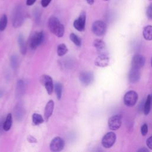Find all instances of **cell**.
I'll return each instance as SVG.
<instances>
[{
  "label": "cell",
  "instance_id": "cell-22",
  "mask_svg": "<svg viewBox=\"0 0 152 152\" xmlns=\"http://www.w3.org/2000/svg\"><path fill=\"white\" fill-rule=\"evenodd\" d=\"M45 121V119L38 113H33L32 115V122L34 125H39L42 124Z\"/></svg>",
  "mask_w": 152,
  "mask_h": 152
},
{
  "label": "cell",
  "instance_id": "cell-7",
  "mask_svg": "<svg viewBox=\"0 0 152 152\" xmlns=\"http://www.w3.org/2000/svg\"><path fill=\"white\" fill-rule=\"evenodd\" d=\"M24 12L22 10V8L18 7L16 8L15 11L14 12L12 17V24L15 28H18L20 27L24 21Z\"/></svg>",
  "mask_w": 152,
  "mask_h": 152
},
{
  "label": "cell",
  "instance_id": "cell-21",
  "mask_svg": "<svg viewBox=\"0 0 152 152\" xmlns=\"http://www.w3.org/2000/svg\"><path fill=\"white\" fill-rule=\"evenodd\" d=\"M12 115L11 113H8L6 117V119L4 121V125H3V129L5 131H8L10 129L11 125H12Z\"/></svg>",
  "mask_w": 152,
  "mask_h": 152
},
{
  "label": "cell",
  "instance_id": "cell-18",
  "mask_svg": "<svg viewBox=\"0 0 152 152\" xmlns=\"http://www.w3.org/2000/svg\"><path fill=\"white\" fill-rule=\"evenodd\" d=\"M18 45L20 47V50L21 53L23 55H25L27 52V48H26V42L23 35L20 34L19 36L18 39Z\"/></svg>",
  "mask_w": 152,
  "mask_h": 152
},
{
  "label": "cell",
  "instance_id": "cell-20",
  "mask_svg": "<svg viewBox=\"0 0 152 152\" xmlns=\"http://www.w3.org/2000/svg\"><path fill=\"white\" fill-rule=\"evenodd\" d=\"M151 106V96L149 94L147 96V99L144 103V108H143V112L145 115H148Z\"/></svg>",
  "mask_w": 152,
  "mask_h": 152
},
{
  "label": "cell",
  "instance_id": "cell-32",
  "mask_svg": "<svg viewBox=\"0 0 152 152\" xmlns=\"http://www.w3.org/2000/svg\"><path fill=\"white\" fill-rule=\"evenodd\" d=\"M27 141L30 143H36L37 142V140L32 135H28L27 137Z\"/></svg>",
  "mask_w": 152,
  "mask_h": 152
},
{
  "label": "cell",
  "instance_id": "cell-40",
  "mask_svg": "<svg viewBox=\"0 0 152 152\" xmlns=\"http://www.w3.org/2000/svg\"><path fill=\"white\" fill-rule=\"evenodd\" d=\"M150 1H151V0H150Z\"/></svg>",
  "mask_w": 152,
  "mask_h": 152
},
{
  "label": "cell",
  "instance_id": "cell-25",
  "mask_svg": "<svg viewBox=\"0 0 152 152\" xmlns=\"http://www.w3.org/2000/svg\"><path fill=\"white\" fill-rule=\"evenodd\" d=\"M24 115V109L22 106L17 105L15 109V116L17 120H21Z\"/></svg>",
  "mask_w": 152,
  "mask_h": 152
},
{
  "label": "cell",
  "instance_id": "cell-39",
  "mask_svg": "<svg viewBox=\"0 0 152 152\" xmlns=\"http://www.w3.org/2000/svg\"><path fill=\"white\" fill-rule=\"evenodd\" d=\"M103 1H109V0H103Z\"/></svg>",
  "mask_w": 152,
  "mask_h": 152
},
{
  "label": "cell",
  "instance_id": "cell-33",
  "mask_svg": "<svg viewBox=\"0 0 152 152\" xmlns=\"http://www.w3.org/2000/svg\"><path fill=\"white\" fill-rule=\"evenodd\" d=\"M52 0H42L41 1V5L43 7H46L50 4Z\"/></svg>",
  "mask_w": 152,
  "mask_h": 152
},
{
  "label": "cell",
  "instance_id": "cell-1",
  "mask_svg": "<svg viewBox=\"0 0 152 152\" xmlns=\"http://www.w3.org/2000/svg\"><path fill=\"white\" fill-rule=\"evenodd\" d=\"M48 26L49 30L58 37H61L64 34L65 28L59 20L55 17H51L48 20Z\"/></svg>",
  "mask_w": 152,
  "mask_h": 152
},
{
  "label": "cell",
  "instance_id": "cell-26",
  "mask_svg": "<svg viewBox=\"0 0 152 152\" xmlns=\"http://www.w3.org/2000/svg\"><path fill=\"white\" fill-rule=\"evenodd\" d=\"M8 19L5 14H3L0 18V31H4L7 26Z\"/></svg>",
  "mask_w": 152,
  "mask_h": 152
},
{
  "label": "cell",
  "instance_id": "cell-38",
  "mask_svg": "<svg viewBox=\"0 0 152 152\" xmlns=\"http://www.w3.org/2000/svg\"><path fill=\"white\" fill-rule=\"evenodd\" d=\"M151 66H152V58H151Z\"/></svg>",
  "mask_w": 152,
  "mask_h": 152
},
{
  "label": "cell",
  "instance_id": "cell-3",
  "mask_svg": "<svg viewBox=\"0 0 152 152\" xmlns=\"http://www.w3.org/2000/svg\"><path fill=\"white\" fill-rule=\"evenodd\" d=\"M138 98V96L137 92L133 90H130L126 92L124 97V104L126 106L132 107L136 104Z\"/></svg>",
  "mask_w": 152,
  "mask_h": 152
},
{
  "label": "cell",
  "instance_id": "cell-19",
  "mask_svg": "<svg viewBox=\"0 0 152 152\" xmlns=\"http://www.w3.org/2000/svg\"><path fill=\"white\" fill-rule=\"evenodd\" d=\"M143 36L145 40H152V26H147L143 30Z\"/></svg>",
  "mask_w": 152,
  "mask_h": 152
},
{
  "label": "cell",
  "instance_id": "cell-9",
  "mask_svg": "<svg viewBox=\"0 0 152 152\" xmlns=\"http://www.w3.org/2000/svg\"><path fill=\"white\" fill-rule=\"evenodd\" d=\"M64 141L59 137H55L50 142L49 147L52 151L57 152L61 151L64 147Z\"/></svg>",
  "mask_w": 152,
  "mask_h": 152
},
{
  "label": "cell",
  "instance_id": "cell-16",
  "mask_svg": "<svg viewBox=\"0 0 152 152\" xmlns=\"http://www.w3.org/2000/svg\"><path fill=\"white\" fill-rule=\"evenodd\" d=\"M53 109H54V102L52 100H50L47 103L45 108L44 118L46 121H47L49 119V118L51 116L53 111Z\"/></svg>",
  "mask_w": 152,
  "mask_h": 152
},
{
  "label": "cell",
  "instance_id": "cell-4",
  "mask_svg": "<svg viewBox=\"0 0 152 152\" xmlns=\"http://www.w3.org/2000/svg\"><path fill=\"white\" fill-rule=\"evenodd\" d=\"M91 30L95 35L97 36H103L106 31V24L103 21L97 20L93 23Z\"/></svg>",
  "mask_w": 152,
  "mask_h": 152
},
{
  "label": "cell",
  "instance_id": "cell-35",
  "mask_svg": "<svg viewBox=\"0 0 152 152\" xmlns=\"http://www.w3.org/2000/svg\"><path fill=\"white\" fill-rule=\"evenodd\" d=\"M138 151H145V152H148L149 150H148L147 148H146L145 147H143V148H141L139 149V150H138Z\"/></svg>",
  "mask_w": 152,
  "mask_h": 152
},
{
  "label": "cell",
  "instance_id": "cell-24",
  "mask_svg": "<svg viewBox=\"0 0 152 152\" xmlns=\"http://www.w3.org/2000/svg\"><path fill=\"white\" fill-rule=\"evenodd\" d=\"M54 90L56 93V97L58 100H60L62 96V86L59 83H56L54 84Z\"/></svg>",
  "mask_w": 152,
  "mask_h": 152
},
{
  "label": "cell",
  "instance_id": "cell-30",
  "mask_svg": "<svg viewBox=\"0 0 152 152\" xmlns=\"http://www.w3.org/2000/svg\"><path fill=\"white\" fill-rule=\"evenodd\" d=\"M146 15L149 19H152V4H150L147 7L146 10Z\"/></svg>",
  "mask_w": 152,
  "mask_h": 152
},
{
  "label": "cell",
  "instance_id": "cell-11",
  "mask_svg": "<svg viewBox=\"0 0 152 152\" xmlns=\"http://www.w3.org/2000/svg\"><path fill=\"white\" fill-rule=\"evenodd\" d=\"M80 80L84 86H88L92 83L94 80L93 74L90 71H83L80 74Z\"/></svg>",
  "mask_w": 152,
  "mask_h": 152
},
{
  "label": "cell",
  "instance_id": "cell-5",
  "mask_svg": "<svg viewBox=\"0 0 152 152\" xmlns=\"http://www.w3.org/2000/svg\"><path fill=\"white\" fill-rule=\"evenodd\" d=\"M40 82L45 87L48 94H52L54 90V84L51 77L47 74H43L40 78Z\"/></svg>",
  "mask_w": 152,
  "mask_h": 152
},
{
  "label": "cell",
  "instance_id": "cell-2",
  "mask_svg": "<svg viewBox=\"0 0 152 152\" xmlns=\"http://www.w3.org/2000/svg\"><path fill=\"white\" fill-rule=\"evenodd\" d=\"M44 40V33L42 31L35 32L30 37V47L32 49H36Z\"/></svg>",
  "mask_w": 152,
  "mask_h": 152
},
{
  "label": "cell",
  "instance_id": "cell-8",
  "mask_svg": "<svg viewBox=\"0 0 152 152\" xmlns=\"http://www.w3.org/2000/svg\"><path fill=\"white\" fill-rule=\"evenodd\" d=\"M122 122V119L121 115H113L111 116L108 120V126L111 130H117L121 127Z\"/></svg>",
  "mask_w": 152,
  "mask_h": 152
},
{
  "label": "cell",
  "instance_id": "cell-28",
  "mask_svg": "<svg viewBox=\"0 0 152 152\" xmlns=\"http://www.w3.org/2000/svg\"><path fill=\"white\" fill-rule=\"evenodd\" d=\"M11 67L15 69L18 66V58L16 55H12L11 57Z\"/></svg>",
  "mask_w": 152,
  "mask_h": 152
},
{
  "label": "cell",
  "instance_id": "cell-6",
  "mask_svg": "<svg viewBox=\"0 0 152 152\" xmlns=\"http://www.w3.org/2000/svg\"><path fill=\"white\" fill-rule=\"evenodd\" d=\"M116 139V134L113 132H109L103 137L102 140V144L103 147L109 148L115 144Z\"/></svg>",
  "mask_w": 152,
  "mask_h": 152
},
{
  "label": "cell",
  "instance_id": "cell-14",
  "mask_svg": "<svg viewBox=\"0 0 152 152\" xmlns=\"http://www.w3.org/2000/svg\"><path fill=\"white\" fill-rule=\"evenodd\" d=\"M140 69L136 68H131L128 74L129 81L131 83H135L139 81L141 77V72Z\"/></svg>",
  "mask_w": 152,
  "mask_h": 152
},
{
  "label": "cell",
  "instance_id": "cell-36",
  "mask_svg": "<svg viewBox=\"0 0 152 152\" xmlns=\"http://www.w3.org/2000/svg\"><path fill=\"white\" fill-rule=\"evenodd\" d=\"M86 1L89 5H93L94 4V0H86Z\"/></svg>",
  "mask_w": 152,
  "mask_h": 152
},
{
  "label": "cell",
  "instance_id": "cell-27",
  "mask_svg": "<svg viewBox=\"0 0 152 152\" xmlns=\"http://www.w3.org/2000/svg\"><path fill=\"white\" fill-rule=\"evenodd\" d=\"M69 38L71 39V40L77 46H80L81 44V39H80V37L77 36L74 33H71L69 35Z\"/></svg>",
  "mask_w": 152,
  "mask_h": 152
},
{
  "label": "cell",
  "instance_id": "cell-34",
  "mask_svg": "<svg viewBox=\"0 0 152 152\" xmlns=\"http://www.w3.org/2000/svg\"><path fill=\"white\" fill-rule=\"evenodd\" d=\"M36 0H27L26 1V5L28 6H31L34 4Z\"/></svg>",
  "mask_w": 152,
  "mask_h": 152
},
{
  "label": "cell",
  "instance_id": "cell-15",
  "mask_svg": "<svg viewBox=\"0 0 152 152\" xmlns=\"http://www.w3.org/2000/svg\"><path fill=\"white\" fill-rule=\"evenodd\" d=\"M93 45L94 48L96 49L97 52L99 55L101 54H106V47L105 43L101 39H95L93 42Z\"/></svg>",
  "mask_w": 152,
  "mask_h": 152
},
{
  "label": "cell",
  "instance_id": "cell-29",
  "mask_svg": "<svg viewBox=\"0 0 152 152\" xmlns=\"http://www.w3.org/2000/svg\"><path fill=\"white\" fill-rule=\"evenodd\" d=\"M148 132V125L147 124H144L141 127V133L142 135L145 136Z\"/></svg>",
  "mask_w": 152,
  "mask_h": 152
},
{
  "label": "cell",
  "instance_id": "cell-17",
  "mask_svg": "<svg viewBox=\"0 0 152 152\" xmlns=\"http://www.w3.org/2000/svg\"><path fill=\"white\" fill-rule=\"evenodd\" d=\"M25 91V84L23 80H20L17 81L16 85L15 94L17 98H20L24 94Z\"/></svg>",
  "mask_w": 152,
  "mask_h": 152
},
{
  "label": "cell",
  "instance_id": "cell-10",
  "mask_svg": "<svg viewBox=\"0 0 152 152\" xmlns=\"http://www.w3.org/2000/svg\"><path fill=\"white\" fill-rule=\"evenodd\" d=\"M86 14L84 11H83L78 18H77L73 23V26L74 28L79 31H83L85 29L86 26Z\"/></svg>",
  "mask_w": 152,
  "mask_h": 152
},
{
  "label": "cell",
  "instance_id": "cell-23",
  "mask_svg": "<svg viewBox=\"0 0 152 152\" xmlns=\"http://www.w3.org/2000/svg\"><path fill=\"white\" fill-rule=\"evenodd\" d=\"M67 52H68V48L65 44L61 43L58 46L57 53L59 56H64L67 53Z\"/></svg>",
  "mask_w": 152,
  "mask_h": 152
},
{
  "label": "cell",
  "instance_id": "cell-12",
  "mask_svg": "<svg viewBox=\"0 0 152 152\" xmlns=\"http://www.w3.org/2000/svg\"><path fill=\"white\" fill-rule=\"evenodd\" d=\"M145 62V59L144 56L141 55H135L134 56L132 59V67L140 69L144 65Z\"/></svg>",
  "mask_w": 152,
  "mask_h": 152
},
{
  "label": "cell",
  "instance_id": "cell-13",
  "mask_svg": "<svg viewBox=\"0 0 152 152\" xmlns=\"http://www.w3.org/2000/svg\"><path fill=\"white\" fill-rule=\"evenodd\" d=\"M94 64L99 67H106L109 64V58L106 54L99 55L96 58Z\"/></svg>",
  "mask_w": 152,
  "mask_h": 152
},
{
  "label": "cell",
  "instance_id": "cell-31",
  "mask_svg": "<svg viewBox=\"0 0 152 152\" xmlns=\"http://www.w3.org/2000/svg\"><path fill=\"white\" fill-rule=\"evenodd\" d=\"M146 144L149 149L152 150V136H150L147 138L146 141Z\"/></svg>",
  "mask_w": 152,
  "mask_h": 152
},
{
  "label": "cell",
  "instance_id": "cell-37",
  "mask_svg": "<svg viewBox=\"0 0 152 152\" xmlns=\"http://www.w3.org/2000/svg\"><path fill=\"white\" fill-rule=\"evenodd\" d=\"M150 96H151V105H152V94Z\"/></svg>",
  "mask_w": 152,
  "mask_h": 152
}]
</instances>
